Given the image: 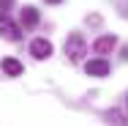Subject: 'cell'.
<instances>
[{
  "label": "cell",
  "instance_id": "obj_1",
  "mask_svg": "<svg viewBox=\"0 0 128 126\" xmlns=\"http://www.w3.org/2000/svg\"><path fill=\"white\" fill-rule=\"evenodd\" d=\"M66 55H68L71 63H79V60L87 55V44H84L82 33H71V36L66 38Z\"/></svg>",
  "mask_w": 128,
  "mask_h": 126
},
{
  "label": "cell",
  "instance_id": "obj_2",
  "mask_svg": "<svg viewBox=\"0 0 128 126\" xmlns=\"http://www.w3.org/2000/svg\"><path fill=\"white\" fill-rule=\"evenodd\" d=\"M0 36H3L6 41H19L22 30H19V25H16V22H11V19L3 14V17H0Z\"/></svg>",
  "mask_w": 128,
  "mask_h": 126
},
{
  "label": "cell",
  "instance_id": "obj_3",
  "mask_svg": "<svg viewBox=\"0 0 128 126\" xmlns=\"http://www.w3.org/2000/svg\"><path fill=\"white\" fill-rule=\"evenodd\" d=\"M30 55H33L36 60H44V58L52 55V44L46 41V38H36V41L30 44Z\"/></svg>",
  "mask_w": 128,
  "mask_h": 126
},
{
  "label": "cell",
  "instance_id": "obj_4",
  "mask_svg": "<svg viewBox=\"0 0 128 126\" xmlns=\"http://www.w3.org/2000/svg\"><path fill=\"white\" fill-rule=\"evenodd\" d=\"M84 71L90 77H106L109 71H112V66L104 60V58H98V60H87V66H84Z\"/></svg>",
  "mask_w": 128,
  "mask_h": 126
},
{
  "label": "cell",
  "instance_id": "obj_5",
  "mask_svg": "<svg viewBox=\"0 0 128 126\" xmlns=\"http://www.w3.org/2000/svg\"><path fill=\"white\" fill-rule=\"evenodd\" d=\"M117 47V38L114 36H101V38H96V44H93V50L98 52V55H106V52H112Z\"/></svg>",
  "mask_w": 128,
  "mask_h": 126
},
{
  "label": "cell",
  "instance_id": "obj_6",
  "mask_svg": "<svg viewBox=\"0 0 128 126\" xmlns=\"http://www.w3.org/2000/svg\"><path fill=\"white\" fill-rule=\"evenodd\" d=\"M19 19H22L25 27H36V25H38V11H36L33 6H25L22 14H19Z\"/></svg>",
  "mask_w": 128,
  "mask_h": 126
},
{
  "label": "cell",
  "instance_id": "obj_7",
  "mask_svg": "<svg viewBox=\"0 0 128 126\" xmlns=\"http://www.w3.org/2000/svg\"><path fill=\"white\" fill-rule=\"evenodd\" d=\"M3 71H6L8 77H19L25 69H22V63H19V60H14V58H6V60H3Z\"/></svg>",
  "mask_w": 128,
  "mask_h": 126
},
{
  "label": "cell",
  "instance_id": "obj_8",
  "mask_svg": "<svg viewBox=\"0 0 128 126\" xmlns=\"http://www.w3.org/2000/svg\"><path fill=\"white\" fill-rule=\"evenodd\" d=\"M106 121L114 123V126H128V118L120 112V110H109V112H106Z\"/></svg>",
  "mask_w": 128,
  "mask_h": 126
},
{
  "label": "cell",
  "instance_id": "obj_9",
  "mask_svg": "<svg viewBox=\"0 0 128 126\" xmlns=\"http://www.w3.org/2000/svg\"><path fill=\"white\" fill-rule=\"evenodd\" d=\"M8 3H11V0H0V6H8Z\"/></svg>",
  "mask_w": 128,
  "mask_h": 126
},
{
  "label": "cell",
  "instance_id": "obj_10",
  "mask_svg": "<svg viewBox=\"0 0 128 126\" xmlns=\"http://www.w3.org/2000/svg\"><path fill=\"white\" fill-rule=\"evenodd\" d=\"M44 3H60V0H44Z\"/></svg>",
  "mask_w": 128,
  "mask_h": 126
}]
</instances>
